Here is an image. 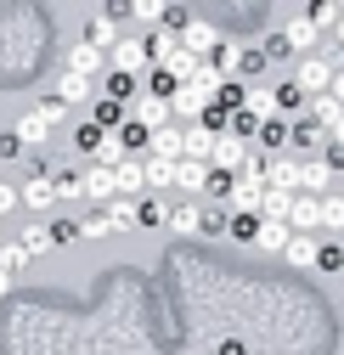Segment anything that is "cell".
Returning <instances> with one entry per match:
<instances>
[{"label": "cell", "mask_w": 344, "mask_h": 355, "mask_svg": "<svg viewBox=\"0 0 344 355\" xmlns=\"http://www.w3.org/2000/svg\"><path fill=\"white\" fill-rule=\"evenodd\" d=\"M62 113H68V107H62V102L51 96V102H40V107H28V113H23L17 124H12V136H17L23 147H28V141L40 147V141H46V136H51V130H57V119H62Z\"/></svg>", "instance_id": "obj_1"}, {"label": "cell", "mask_w": 344, "mask_h": 355, "mask_svg": "<svg viewBox=\"0 0 344 355\" xmlns=\"http://www.w3.org/2000/svg\"><path fill=\"white\" fill-rule=\"evenodd\" d=\"M108 62H113V73H124V79L147 73V40H136V34H119V46L108 51Z\"/></svg>", "instance_id": "obj_2"}, {"label": "cell", "mask_w": 344, "mask_h": 355, "mask_svg": "<svg viewBox=\"0 0 344 355\" xmlns=\"http://www.w3.org/2000/svg\"><path fill=\"white\" fill-rule=\"evenodd\" d=\"M181 51L198 57V62H209V51H221V34H214V23L187 17V23H181Z\"/></svg>", "instance_id": "obj_3"}, {"label": "cell", "mask_w": 344, "mask_h": 355, "mask_svg": "<svg viewBox=\"0 0 344 355\" xmlns=\"http://www.w3.org/2000/svg\"><path fill=\"white\" fill-rule=\"evenodd\" d=\"M293 85H299V96H322L327 85H333V62L327 57H305L299 73H293Z\"/></svg>", "instance_id": "obj_4"}, {"label": "cell", "mask_w": 344, "mask_h": 355, "mask_svg": "<svg viewBox=\"0 0 344 355\" xmlns=\"http://www.w3.org/2000/svg\"><path fill=\"white\" fill-rule=\"evenodd\" d=\"M316 40H322V28L311 23V12H299V17L282 23V46L288 51H316Z\"/></svg>", "instance_id": "obj_5"}, {"label": "cell", "mask_w": 344, "mask_h": 355, "mask_svg": "<svg viewBox=\"0 0 344 355\" xmlns=\"http://www.w3.org/2000/svg\"><path fill=\"white\" fill-rule=\"evenodd\" d=\"M209 181H214L209 164H192V158H181V164H175V187L187 192V203H198V198L209 192Z\"/></svg>", "instance_id": "obj_6"}, {"label": "cell", "mask_w": 344, "mask_h": 355, "mask_svg": "<svg viewBox=\"0 0 344 355\" xmlns=\"http://www.w3.org/2000/svg\"><path fill=\"white\" fill-rule=\"evenodd\" d=\"M147 147H153V158H164V164H181V153H187V130L164 124V130H153V136H147Z\"/></svg>", "instance_id": "obj_7"}, {"label": "cell", "mask_w": 344, "mask_h": 355, "mask_svg": "<svg viewBox=\"0 0 344 355\" xmlns=\"http://www.w3.org/2000/svg\"><path fill=\"white\" fill-rule=\"evenodd\" d=\"M85 46H96V51L108 57V51L119 46V17H113V12H96L91 23H85Z\"/></svg>", "instance_id": "obj_8"}, {"label": "cell", "mask_w": 344, "mask_h": 355, "mask_svg": "<svg viewBox=\"0 0 344 355\" xmlns=\"http://www.w3.org/2000/svg\"><path fill=\"white\" fill-rule=\"evenodd\" d=\"M113 187H119V198H130V203H141V192H147V169H141L136 158H124V164L113 169Z\"/></svg>", "instance_id": "obj_9"}, {"label": "cell", "mask_w": 344, "mask_h": 355, "mask_svg": "<svg viewBox=\"0 0 344 355\" xmlns=\"http://www.w3.org/2000/svg\"><path fill=\"white\" fill-rule=\"evenodd\" d=\"M79 187H85V198H91L96 209H108V203L119 198V187H113V169H85V175H79Z\"/></svg>", "instance_id": "obj_10"}, {"label": "cell", "mask_w": 344, "mask_h": 355, "mask_svg": "<svg viewBox=\"0 0 344 355\" xmlns=\"http://www.w3.org/2000/svg\"><path fill=\"white\" fill-rule=\"evenodd\" d=\"M243 164V141H232V136H214V153H209V175L221 181V175H232Z\"/></svg>", "instance_id": "obj_11"}, {"label": "cell", "mask_w": 344, "mask_h": 355, "mask_svg": "<svg viewBox=\"0 0 344 355\" xmlns=\"http://www.w3.org/2000/svg\"><path fill=\"white\" fill-rule=\"evenodd\" d=\"M299 169H305V164H293V158H271V164H266V187L299 198Z\"/></svg>", "instance_id": "obj_12"}, {"label": "cell", "mask_w": 344, "mask_h": 355, "mask_svg": "<svg viewBox=\"0 0 344 355\" xmlns=\"http://www.w3.org/2000/svg\"><path fill=\"white\" fill-rule=\"evenodd\" d=\"M288 226H293L299 237H311V232L322 226V198H293V209H288Z\"/></svg>", "instance_id": "obj_13"}, {"label": "cell", "mask_w": 344, "mask_h": 355, "mask_svg": "<svg viewBox=\"0 0 344 355\" xmlns=\"http://www.w3.org/2000/svg\"><path fill=\"white\" fill-rule=\"evenodd\" d=\"M164 226L181 232V237H203V209H198V203H175V209L164 214Z\"/></svg>", "instance_id": "obj_14"}, {"label": "cell", "mask_w": 344, "mask_h": 355, "mask_svg": "<svg viewBox=\"0 0 344 355\" xmlns=\"http://www.w3.org/2000/svg\"><path fill=\"white\" fill-rule=\"evenodd\" d=\"M288 237H293V226H288V220H260V232H254V248L282 254V248H288Z\"/></svg>", "instance_id": "obj_15"}, {"label": "cell", "mask_w": 344, "mask_h": 355, "mask_svg": "<svg viewBox=\"0 0 344 355\" xmlns=\"http://www.w3.org/2000/svg\"><path fill=\"white\" fill-rule=\"evenodd\" d=\"M17 203H28V209H51V203H57V187H51V175H28V187L17 192Z\"/></svg>", "instance_id": "obj_16"}, {"label": "cell", "mask_w": 344, "mask_h": 355, "mask_svg": "<svg viewBox=\"0 0 344 355\" xmlns=\"http://www.w3.org/2000/svg\"><path fill=\"white\" fill-rule=\"evenodd\" d=\"M102 62H108V57H102L96 46H85V40H79V46H68V73H79V79H91Z\"/></svg>", "instance_id": "obj_17"}, {"label": "cell", "mask_w": 344, "mask_h": 355, "mask_svg": "<svg viewBox=\"0 0 344 355\" xmlns=\"http://www.w3.org/2000/svg\"><path fill=\"white\" fill-rule=\"evenodd\" d=\"M209 153H214V130L192 124V130H187V153H181V158H192V164H209Z\"/></svg>", "instance_id": "obj_18"}, {"label": "cell", "mask_w": 344, "mask_h": 355, "mask_svg": "<svg viewBox=\"0 0 344 355\" xmlns=\"http://www.w3.org/2000/svg\"><path fill=\"white\" fill-rule=\"evenodd\" d=\"M316 254H322V243H316V237H299V232H293V237H288V248H282V259H288V265H316Z\"/></svg>", "instance_id": "obj_19"}, {"label": "cell", "mask_w": 344, "mask_h": 355, "mask_svg": "<svg viewBox=\"0 0 344 355\" xmlns=\"http://www.w3.org/2000/svg\"><path fill=\"white\" fill-rule=\"evenodd\" d=\"M136 124L147 130V136H153V130H164V124H169V102H158V96H147V102L136 107Z\"/></svg>", "instance_id": "obj_20"}, {"label": "cell", "mask_w": 344, "mask_h": 355, "mask_svg": "<svg viewBox=\"0 0 344 355\" xmlns=\"http://www.w3.org/2000/svg\"><path fill=\"white\" fill-rule=\"evenodd\" d=\"M85 96H91V79H79V73L62 68V79H57V102L68 107V102H85Z\"/></svg>", "instance_id": "obj_21"}, {"label": "cell", "mask_w": 344, "mask_h": 355, "mask_svg": "<svg viewBox=\"0 0 344 355\" xmlns=\"http://www.w3.org/2000/svg\"><path fill=\"white\" fill-rule=\"evenodd\" d=\"M288 209H293V192H271V187H266V198H260L254 214H260V220H288Z\"/></svg>", "instance_id": "obj_22"}, {"label": "cell", "mask_w": 344, "mask_h": 355, "mask_svg": "<svg viewBox=\"0 0 344 355\" xmlns=\"http://www.w3.org/2000/svg\"><path fill=\"white\" fill-rule=\"evenodd\" d=\"M130 17H136L141 28H158V23L169 17V6H164V0H136V6H130Z\"/></svg>", "instance_id": "obj_23"}, {"label": "cell", "mask_w": 344, "mask_h": 355, "mask_svg": "<svg viewBox=\"0 0 344 355\" xmlns=\"http://www.w3.org/2000/svg\"><path fill=\"white\" fill-rule=\"evenodd\" d=\"M102 214H108V226H113V232H124V226H136V203H130V198H113V203H108Z\"/></svg>", "instance_id": "obj_24"}, {"label": "cell", "mask_w": 344, "mask_h": 355, "mask_svg": "<svg viewBox=\"0 0 344 355\" xmlns=\"http://www.w3.org/2000/svg\"><path fill=\"white\" fill-rule=\"evenodd\" d=\"M51 248H57V243H51V226H28V232H23V254H28V259H34V254H51Z\"/></svg>", "instance_id": "obj_25"}, {"label": "cell", "mask_w": 344, "mask_h": 355, "mask_svg": "<svg viewBox=\"0 0 344 355\" xmlns=\"http://www.w3.org/2000/svg\"><path fill=\"white\" fill-rule=\"evenodd\" d=\"M91 124H96V130H108V136H113V130H119V124H124V107H119V102H108V96H102V102H96V119H91Z\"/></svg>", "instance_id": "obj_26"}, {"label": "cell", "mask_w": 344, "mask_h": 355, "mask_svg": "<svg viewBox=\"0 0 344 355\" xmlns=\"http://www.w3.org/2000/svg\"><path fill=\"white\" fill-rule=\"evenodd\" d=\"M338 119H344V107H338L333 96H316V102H311V124H327V130H333Z\"/></svg>", "instance_id": "obj_27"}, {"label": "cell", "mask_w": 344, "mask_h": 355, "mask_svg": "<svg viewBox=\"0 0 344 355\" xmlns=\"http://www.w3.org/2000/svg\"><path fill=\"white\" fill-rule=\"evenodd\" d=\"M322 226H327V232L344 226V192H327V198H322Z\"/></svg>", "instance_id": "obj_28"}, {"label": "cell", "mask_w": 344, "mask_h": 355, "mask_svg": "<svg viewBox=\"0 0 344 355\" xmlns=\"http://www.w3.org/2000/svg\"><path fill=\"white\" fill-rule=\"evenodd\" d=\"M147 187H175V164H164V158H147Z\"/></svg>", "instance_id": "obj_29"}, {"label": "cell", "mask_w": 344, "mask_h": 355, "mask_svg": "<svg viewBox=\"0 0 344 355\" xmlns=\"http://www.w3.org/2000/svg\"><path fill=\"white\" fill-rule=\"evenodd\" d=\"M79 237H85V243H102V237H113V226H108V214L96 209L91 220H79Z\"/></svg>", "instance_id": "obj_30"}, {"label": "cell", "mask_w": 344, "mask_h": 355, "mask_svg": "<svg viewBox=\"0 0 344 355\" xmlns=\"http://www.w3.org/2000/svg\"><path fill=\"white\" fill-rule=\"evenodd\" d=\"M23 265H28V254H23V243H0V271H6V277H17Z\"/></svg>", "instance_id": "obj_31"}, {"label": "cell", "mask_w": 344, "mask_h": 355, "mask_svg": "<svg viewBox=\"0 0 344 355\" xmlns=\"http://www.w3.org/2000/svg\"><path fill=\"white\" fill-rule=\"evenodd\" d=\"M51 187H57V203H74V198H85L79 175H51Z\"/></svg>", "instance_id": "obj_32"}, {"label": "cell", "mask_w": 344, "mask_h": 355, "mask_svg": "<svg viewBox=\"0 0 344 355\" xmlns=\"http://www.w3.org/2000/svg\"><path fill=\"white\" fill-rule=\"evenodd\" d=\"M113 136H119V147H124V153H130V147H141V141H147V130H141L136 119H124V124L113 130Z\"/></svg>", "instance_id": "obj_33"}, {"label": "cell", "mask_w": 344, "mask_h": 355, "mask_svg": "<svg viewBox=\"0 0 344 355\" xmlns=\"http://www.w3.org/2000/svg\"><path fill=\"white\" fill-rule=\"evenodd\" d=\"M136 226H164V209H158L153 198H141V203H136Z\"/></svg>", "instance_id": "obj_34"}, {"label": "cell", "mask_w": 344, "mask_h": 355, "mask_svg": "<svg viewBox=\"0 0 344 355\" xmlns=\"http://www.w3.org/2000/svg\"><path fill=\"white\" fill-rule=\"evenodd\" d=\"M136 91V79H124V73H108V102H119V96H130Z\"/></svg>", "instance_id": "obj_35"}, {"label": "cell", "mask_w": 344, "mask_h": 355, "mask_svg": "<svg viewBox=\"0 0 344 355\" xmlns=\"http://www.w3.org/2000/svg\"><path fill=\"white\" fill-rule=\"evenodd\" d=\"M338 17H344V6H316V12H311L316 28H338Z\"/></svg>", "instance_id": "obj_36"}, {"label": "cell", "mask_w": 344, "mask_h": 355, "mask_svg": "<svg viewBox=\"0 0 344 355\" xmlns=\"http://www.w3.org/2000/svg\"><path fill=\"white\" fill-rule=\"evenodd\" d=\"M254 232H260V220H254V214H237V220H232V237L254 243Z\"/></svg>", "instance_id": "obj_37"}, {"label": "cell", "mask_w": 344, "mask_h": 355, "mask_svg": "<svg viewBox=\"0 0 344 355\" xmlns=\"http://www.w3.org/2000/svg\"><path fill=\"white\" fill-rule=\"evenodd\" d=\"M108 136V130H96V124H79V153H96V141Z\"/></svg>", "instance_id": "obj_38"}, {"label": "cell", "mask_w": 344, "mask_h": 355, "mask_svg": "<svg viewBox=\"0 0 344 355\" xmlns=\"http://www.w3.org/2000/svg\"><path fill=\"white\" fill-rule=\"evenodd\" d=\"M221 102H226V107H237V102H243V85H237V79H226V85H221V96H214V107H221Z\"/></svg>", "instance_id": "obj_39"}, {"label": "cell", "mask_w": 344, "mask_h": 355, "mask_svg": "<svg viewBox=\"0 0 344 355\" xmlns=\"http://www.w3.org/2000/svg\"><path fill=\"white\" fill-rule=\"evenodd\" d=\"M237 68H243V73H260V68H266V51H243Z\"/></svg>", "instance_id": "obj_40"}, {"label": "cell", "mask_w": 344, "mask_h": 355, "mask_svg": "<svg viewBox=\"0 0 344 355\" xmlns=\"http://www.w3.org/2000/svg\"><path fill=\"white\" fill-rule=\"evenodd\" d=\"M74 237H79L74 220H57V226H51V243H74Z\"/></svg>", "instance_id": "obj_41"}, {"label": "cell", "mask_w": 344, "mask_h": 355, "mask_svg": "<svg viewBox=\"0 0 344 355\" xmlns=\"http://www.w3.org/2000/svg\"><path fill=\"white\" fill-rule=\"evenodd\" d=\"M316 265H322V271H338L344 254H338V248H322V254H316Z\"/></svg>", "instance_id": "obj_42"}, {"label": "cell", "mask_w": 344, "mask_h": 355, "mask_svg": "<svg viewBox=\"0 0 344 355\" xmlns=\"http://www.w3.org/2000/svg\"><path fill=\"white\" fill-rule=\"evenodd\" d=\"M288 141H293V147H305V141H316V124L305 119V124H299V130H293V136H288Z\"/></svg>", "instance_id": "obj_43"}, {"label": "cell", "mask_w": 344, "mask_h": 355, "mask_svg": "<svg viewBox=\"0 0 344 355\" xmlns=\"http://www.w3.org/2000/svg\"><path fill=\"white\" fill-rule=\"evenodd\" d=\"M12 209H17V187H0V220H6Z\"/></svg>", "instance_id": "obj_44"}, {"label": "cell", "mask_w": 344, "mask_h": 355, "mask_svg": "<svg viewBox=\"0 0 344 355\" xmlns=\"http://www.w3.org/2000/svg\"><path fill=\"white\" fill-rule=\"evenodd\" d=\"M260 136H266V141H271V147H282V141H288V130H277V124H271V119H266V124H260Z\"/></svg>", "instance_id": "obj_45"}, {"label": "cell", "mask_w": 344, "mask_h": 355, "mask_svg": "<svg viewBox=\"0 0 344 355\" xmlns=\"http://www.w3.org/2000/svg\"><path fill=\"white\" fill-rule=\"evenodd\" d=\"M17 153H23V141H17L12 130H6V136H0V158H17Z\"/></svg>", "instance_id": "obj_46"}, {"label": "cell", "mask_w": 344, "mask_h": 355, "mask_svg": "<svg viewBox=\"0 0 344 355\" xmlns=\"http://www.w3.org/2000/svg\"><path fill=\"white\" fill-rule=\"evenodd\" d=\"M327 169H344V141H333V147H327Z\"/></svg>", "instance_id": "obj_47"}, {"label": "cell", "mask_w": 344, "mask_h": 355, "mask_svg": "<svg viewBox=\"0 0 344 355\" xmlns=\"http://www.w3.org/2000/svg\"><path fill=\"white\" fill-rule=\"evenodd\" d=\"M6 293H12V277H6V271H0V299H6Z\"/></svg>", "instance_id": "obj_48"}, {"label": "cell", "mask_w": 344, "mask_h": 355, "mask_svg": "<svg viewBox=\"0 0 344 355\" xmlns=\"http://www.w3.org/2000/svg\"><path fill=\"white\" fill-rule=\"evenodd\" d=\"M327 141H344V119H338V124H333V136H327Z\"/></svg>", "instance_id": "obj_49"}, {"label": "cell", "mask_w": 344, "mask_h": 355, "mask_svg": "<svg viewBox=\"0 0 344 355\" xmlns=\"http://www.w3.org/2000/svg\"><path fill=\"white\" fill-rule=\"evenodd\" d=\"M333 34H338V46H344V17H338V28H333Z\"/></svg>", "instance_id": "obj_50"}]
</instances>
